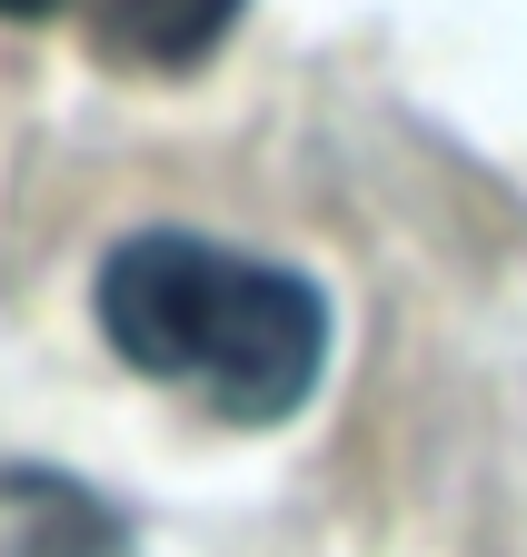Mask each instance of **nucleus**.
I'll return each mask as SVG.
<instances>
[{
  "label": "nucleus",
  "mask_w": 527,
  "mask_h": 557,
  "mask_svg": "<svg viewBox=\"0 0 527 557\" xmlns=\"http://www.w3.org/2000/svg\"><path fill=\"white\" fill-rule=\"evenodd\" d=\"M100 338L140 379L200 398L229 429H279L328 369V299L299 269L189 230H140L100 259Z\"/></svg>",
  "instance_id": "obj_1"
},
{
  "label": "nucleus",
  "mask_w": 527,
  "mask_h": 557,
  "mask_svg": "<svg viewBox=\"0 0 527 557\" xmlns=\"http://www.w3.org/2000/svg\"><path fill=\"white\" fill-rule=\"evenodd\" d=\"M229 21H239V0H100V30H110L129 60H160V70L200 60Z\"/></svg>",
  "instance_id": "obj_2"
},
{
  "label": "nucleus",
  "mask_w": 527,
  "mask_h": 557,
  "mask_svg": "<svg viewBox=\"0 0 527 557\" xmlns=\"http://www.w3.org/2000/svg\"><path fill=\"white\" fill-rule=\"evenodd\" d=\"M40 11H60V0H0V21H40Z\"/></svg>",
  "instance_id": "obj_3"
}]
</instances>
